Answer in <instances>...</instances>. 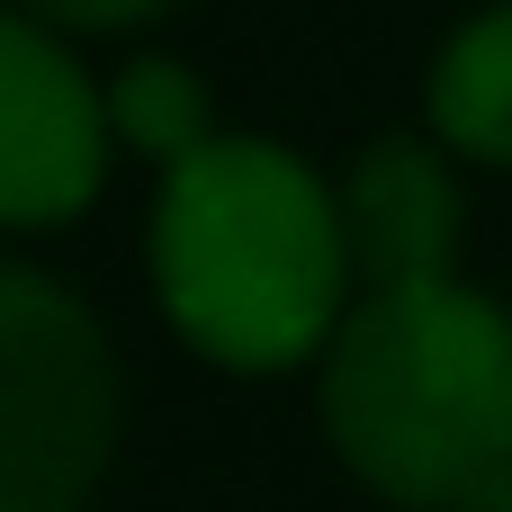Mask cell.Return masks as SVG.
I'll return each mask as SVG.
<instances>
[{"label":"cell","mask_w":512,"mask_h":512,"mask_svg":"<svg viewBox=\"0 0 512 512\" xmlns=\"http://www.w3.org/2000/svg\"><path fill=\"white\" fill-rule=\"evenodd\" d=\"M423 126L459 162L512 171V0H486L450 27V45L432 54V81H423Z\"/></svg>","instance_id":"6"},{"label":"cell","mask_w":512,"mask_h":512,"mask_svg":"<svg viewBox=\"0 0 512 512\" xmlns=\"http://www.w3.org/2000/svg\"><path fill=\"white\" fill-rule=\"evenodd\" d=\"M333 459L405 512H468L512 477V306L477 279L360 288L315 360Z\"/></svg>","instance_id":"2"},{"label":"cell","mask_w":512,"mask_h":512,"mask_svg":"<svg viewBox=\"0 0 512 512\" xmlns=\"http://www.w3.org/2000/svg\"><path fill=\"white\" fill-rule=\"evenodd\" d=\"M99 90H108V135H117V153H144L153 171H171L180 153H198V144L216 135L207 81H198L180 54H126Z\"/></svg>","instance_id":"7"},{"label":"cell","mask_w":512,"mask_h":512,"mask_svg":"<svg viewBox=\"0 0 512 512\" xmlns=\"http://www.w3.org/2000/svg\"><path fill=\"white\" fill-rule=\"evenodd\" d=\"M468 512H512V477H504V486H495V495H477V504H468Z\"/></svg>","instance_id":"9"},{"label":"cell","mask_w":512,"mask_h":512,"mask_svg":"<svg viewBox=\"0 0 512 512\" xmlns=\"http://www.w3.org/2000/svg\"><path fill=\"white\" fill-rule=\"evenodd\" d=\"M108 90L63 27L0 0V234L72 225L108 189Z\"/></svg>","instance_id":"4"},{"label":"cell","mask_w":512,"mask_h":512,"mask_svg":"<svg viewBox=\"0 0 512 512\" xmlns=\"http://www.w3.org/2000/svg\"><path fill=\"white\" fill-rule=\"evenodd\" d=\"M9 9H27V18L63 27V36H126V27L162 18L171 0H9Z\"/></svg>","instance_id":"8"},{"label":"cell","mask_w":512,"mask_h":512,"mask_svg":"<svg viewBox=\"0 0 512 512\" xmlns=\"http://www.w3.org/2000/svg\"><path fill=\"white\" fill-rule=\"evenodd\" d=\"M126 423L108 324L36 261L0 252V512H90Z\"/></svg>","instance_id":"3"},{"label":"cell","mask_w":512,"mask_h":512,"mask_svg":"<svg viewBox=\"0 0 512 512\" xmlns=\"http://www.w3.org/2000/svg\"><path fill=\"white\" fill-rule=\"evenodd\" d=\"M144 270L162 324L234 378L315 369L360 297L342 180L270 135H207L162 171Z\"/></svg>","instance_id":"1"},{"label":"cell","mask_w":512,"mask_h":512,"mask_svg":"<svg viewBox=\"0 0 512 512\" xmlns=\"http://www.w3.org/2000/svg\"><path fill=\"white\" fill-rule=\"evenodd\" d=\"M342 216H351L360 288L450 279V270H459V234H468L459 153H450L432 126H423V135H378V144H360L351 171H342Z\"/></svg>","instance_id":"5"}]
</instances>
